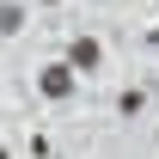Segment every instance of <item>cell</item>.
<instances>
[{"mask_svg": "<svg viewBox=\"0 0 159 159\" xmlns=\"http://www.w3.org/2000/svg\"><path fill=\"white\" fill-rule=\"evenodd\" d=\"M37 92H43V98H49V104H67V98H74V92H80V74H74V67H67V61H49V67H43V74H37Z\"/></svg>", "mask_w": 159, "mask_h": 159, "instance_id": "6da1fadb", "label": "cell"}, {"mask_svg": "<svg viewBox=\"0 0 159 159\" xmlns=\"http://www.w3.org/2000/svg\"><path fill=\"white\" fill-rule=\"evenodd\" d=\"M61 61H67L74 74H98V67H104V43H98V37H74Z\"/></svg>", "mask_w": 159, "mask_h": 159, "instance_id": "7a4b0ae2", "label": "cell"}, {"mask_svg": "<svg viewBox=\"0 0 159 159\" xmlns=\"http://www.w3.org/2000/svg\"><path fill=\"white\" fill-rule=\"evenodd\" d=\"M25 31V6L19 0H0V37H19Z\"/></svg>", "mask_w": 159, "mask_h": 159, "instance_id": "3957f363", "label": "cell"}, {"mask_svg": "<svg viewBox=\"0 0 159 159\" xmlns=\"http://www.w3.org/2000/svg\"><path fill=\"white\" fill-rule=\"evenodd\" d=\"M116 110H122V116H141V110H147V92H141V86H129V92L116 98Z\"/></svg>", "mask_w": 159, "mask_h": 159, "instance_id": "277c9868", "label": "cell"}, {"mask_svg": "<svg viewBox=\"0 0 159 159\" xmlns=\"http://www.w3.org/2000/svg\"><path fill=\"white\" fill-rule=\"evenodd\" d=\"M147 43H153V49H159V25H153V31H147Z\"/></svg>", "mask_w": 159, "mask_h": 159, "instance_id": "5b68a950", "label": "cell"}, {"mask_svg": "<svg viewBox=\"0 0 159 159\" xmlns=\"http://www.w3.org/2000/svg\"><path fill=\"white\" fill-rule=\"evenodd\" d=\"M0 159H12V153H6V147H0Z\"/></svg>", "mask_w": 159, "mask_h": 159, "instance_id": "8992f818", "label": "cell"}]
</instances>
